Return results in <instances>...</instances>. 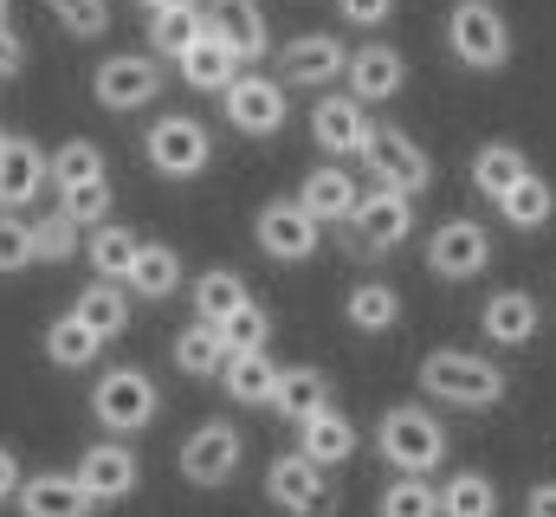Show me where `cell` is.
Listing matches in <instances>:
<instances>
[{
    "label": "cell",
    "instance_id": "24",
    "mask_svg": "<svg viewBox=\"0 0 556 517\" xmlns=\"http://www.w3.org/2000/svg\"><path fill=\"white\" fill-rule=\"evenodd\" d=\"M168 356H175V369H181V376H194V382H220V369H227V356H233V350H227L220 324L194 317V324H181V330H175Z\"/></svg>",
    "mask_w": 556,
    "mask_h": 517
},
{
    "label": "cell",
    "instance_id": "7",
    "mask_svg": "<svg viewBox=\"0 0 556 517\" xmlns=\"http://www.w3.org/2000/svg\"><path fill=\"white\" fill-rule=\"evenodd\" d=\"M356 162L376 175V188H395V194H427V188H433V162H427V149H420L408 129H395V124H369V142H363Z\"/></svg>",
    "mask_w": 556,
    "mask_h": 517
},
{
    "label": "cell",
    "instance_id": "41",
    "mask_svg": "<svg viewBox=\"0 0 556 517\" xmlns=\"http://www.w3.org/2000/svg\"><path fill=\"white\" fill-rule=\"evenodd\" d=\"M59 207L91 234V227H104L111 220V207H117V188H111V175H98V181H78V188H59Z\"/></svg>",
    "mask_w": 556,
    "mask_h": 517
},
{
    "label": "cell",
    "instance_id": "50",
    "mask_svg": "<svg viewBox=\"0 0 556 517\" xmlns=\"http://www.w3.org/2000/svg\"><path fill=\"white\" fill-rule=\"evenodd\" d=\"M137 7H168V0H137Z\"/></svg>",
    "mask_w": 556,
    "mask_h": 517
},
{
    "label": "cell",
    "instance_id": "37",
    "mask_svg": "<svg viewBox=\"0 0 556 517\" xmlns=\"http://www.w3.org/2000/svg\"><path fill=\"white\" fill-rule=\"evenodd\" d=\"M440 517H498V486L485 472L440 479Z\"/></svg>",
    "mask_w": 556,
    "mask_h": 517
},
{
    "label": "cell",
    "instance_id": "8",
    "mask_svg": "<svg viewBox=\"0 0 556 517\" xmlns=\"http://www.w3.org/2000/svg\"><path fill=\"white\" fill-rule=\"evenodd\" d=\"M253 240H260V253L278 258V265H304V258H317V247H324V220H317L298 194H278V201H266V207L253 214Z\"/></svg>",
    "mask_w": 556,
    "mask_h": 517
},
{
    "label": "cell",
    "instance_id": "23",
    "mask_svg": "<svg viewBox=\"0 0 556 517\" xmlns=\"http://www.w3.org/2000/svg\"><path fill=\"white\" fill-rule=\"evenodd\" d=\"M13 505H20V517H91V499H85L78 472H26Z\"/></svg>",
    "mask_w": 556,
    "mask_h": 517
},
{
    "label": "cell",
    "instance_id": "22",
    "mask_svg": "<svg viewBox=\"0 0 556 517\" xmlns=\"http://www.w3.org/2000/svg\"><path fill=\"white\" fill-rule=\"evenodd\" d=\"M207 39V7L201 0H168V7H149V52L155 59H181Z\"/></svg>",
    "mask_w": 556,
    "mask_h": 517
},
{
    "label": "cell",
    "instance_id": "14",
    "mask_svg": "<svg viewBox=\"0 0 556 517\" xmlns=\"http://www.w3.org/2000/svg\"><path fill=\"white\" fill-rule=\"evenodd\" d=\"M485 265H492V234H485L479 220L453 214V220H440V227L427 234V272H433V278L466 285V278H479Z\"/></svg>",
    "mask_w": 556,
    "mask_h": 517
},
{
    "label": "cell",
    "instance_id": "47",
    "mask_svg": "<svg viewBox=\"0 0 556 517\" xmlns=\"http://www.w3.org/2000/svg\"><path fill=\"white\" fill-rule=\"evenodd\" d=\"M20 65H26V39L13 33V20L0 26V78H20Z\"/></svg>",
    "mask_w": 556,
    "mask_h": 517
},
{
    "label": "cell",
    "instance_id": "45",
    "mask_svg": "<svg viewBox=\"0 0 556 517\" xmlns=\"http://www.w3.org/2000/svg\"><path fill=\"white\" fill-rule=\"evenodd\" d=\"M337 13H343L350 26H363V33H376V26H389V13H395V0H337Z\"/></svg>",
    "mask_w": 556,
    "mask_h": 517
},
{
    "label": "cell",
    "instance_id": "17",
    "mask_svg": "<svg viewBox=\"0 0 556 517\" xmlns=\"http://www.w3.org/2000/svg\"><path fill=\"white\" fill-rule=\"evenodd\" d=\"M343 85H350V98H363V104L376 111V104H389V98H402V91H408V59H402L389 39H369V46H356V52H350Z\"/></svg>",
    "mask_w": 556,
    "mask_h": 517
},
{
    "label": "cell",
    "instance_id": "39",
    "mask_svg": "<svg viewBox=\"0 0 556 517\" xmlns=\"http://www.w3.org/2000/svg\"><path fill=\"white\" fill-rule=\"evenodd\" d=\"M78 253H85V227L65 207H52V214L33 220V258L39 265H65V258H78Z\"/></svg>",
    "mask_w": 556,
    "mask_h": 517
},
{
    "label": "cell",
    "instance_id": "46",
    "mask_svg": "<svg viewBox=\"0 0 556 517\" xmlns=\"http://www.w3.org/2000/svg\"><path fill=\"white\" fill-rule=\"evenodd\" d=\"M20 486H26V466H20V453L0 440V505H13V499H20Z\"/></svg>",
    "mask_w": 556,
    "mask_h": 517
},
{
    "label": "cell",
    "instance_id": "28",
    "mask_svg": "<svg viewBox=\"0 0 556 517\" xmlns=\"http://www.w3.org/2000/svg\"><path fill=\"white\" fill-rule=\"evenodd\" d=\"M104 343H111V337H98L78 311L52 317V324H46V337H39V350H46V363H52V369H91V363L104 356Z\"/></svg>",
    "mask_w": 556,
    "mask_h": 517
},
{
    "label": "cell",
    "instance_id": "27",
    "mask_svg": "<svg viewBox=\"0 0 556 517\" xmlns=\"http://www.w3.org/2000/svg\"><path fill=\"white\" fill-rule=\"evenodd\" d=\"M72 311H78L98 337H124V330H130V317H137V291H130L124 278H98V272H91V285L78 291V304H72Z\"/></svg>",
    "mask_w": 556,
    "mask_h": 517
},
{
    "label": "cell",
    "instance_id": "19",
    "mask_svg": "<svg viewBox=\"0 0 556 517\" xmlns=\"http://www.w3.org/2000/svg\"><path fill=\"white\" fill-rule=\"evenodd\" d=\"M207 33L227 52H240V65H260L273 52V26H266L260 0H207Z\"/></svg>",
    "mask_w": 556,
    "mask_h": 517
},
{
    "label": "cell",
    "instance_id": "34",
    "mask_svg": "<svg viewBox=\"0 0 556 517\" xmlns=\"http://www.w3.org/2000/svg\"><path fill=\"white\" fill-rule=\"evenodd\" d=\"M498 214H505V227H518V234H538V227L556 214V188L538 175V168H531V175H525V181H518V188L498 201Z\"/></svg>",
    "mask_w": 556,
    "mask_h": 517
},
{
    "label": "cell",
    "instance_id": "9",
    "mask_svg": "<svg viewBox=\"0 0 556 517\" xmlns=\"http://www.w3.org/2000/svg\"><path fill=\"white\" fill-rule=\"evenodd\" d=\"M240 459H247V433H240L233 420H207V427H194V433L181 440V453H175L181 479H188V486H201V492L233 486Z\"/></svg>",
    "mask_w": 556,
    "mask_h": 517
},
{
    "label": "cell",
    "instance_id": "21",
    "mask_svg": "<svg viewBox=\"0 0 556 517\" xmlns=\"http://www.w3.org/2000/svg\"><path fill=\"white\" fill-rule=\"evenodd\" d=\"M356 446H363V433H356V420L330 401L324 414H311V420H298V453L304 459H317L324 472H337V466H350L356 459Z\"/></svg>",
    "mask_w": 556,
    "mask_h": 517
},
{
    "label": "cell",
    "instance_id": "48",
    "mask_svg": "<svg viewBox=\"0 0 556 517\" xmlns=\"http://www.w3.org/2000/svg\"><path fill=\"white\" fill-rule=\"evenodd\" d=\"M525 517H556V479L531 486V499H525Z\"/></svg>",
    "mask_w": 556,
    "mask_h": 517
},
{
    "label": "cell",
    "instance_id": "42",
    "mask_svg": "<svg viewBox=\"0 0 556 517\" xmlns=\"http://www.w3.org/2000/svg\"><path fill=\"white\" fill-rule=\"evenodd\" d=\"M220 337H227V350L240 356V350H273V317L247 298L233 317H220Z\"/></svg>",
    "mask_w": 556,
    "mask_h": 517
},
{
    "label": "cell",
    "instance_id": "6",
    "mask_svg": "<svg viewBox=\"0 0 556 517\" xmlns=\"http://www.w3.org/2000/svg\"><path fill=\"white\" fill-rule=\"evenodd\" d=\"M162 414V388L149 382L142 369H104L98 382H91V420L104 427V433H142L149 420Z\"/></svg>",
    "mask_w": 556,
    "mask_h": 517
},
{
    "label": "cell",
    "instance_id": "4",
    "mask_svg": "<svg viewBox=\"0 0 556 517\" xmlns=\"http://www.w3.org/2000/svg\"><path fill=\"white\" fill-rule=\"evenodd\" d=\"M142 155H149V168H155L162 181H194V175H207V162H214V136H207L201 117L168 111V117H155V124L142 129Z\"/></svg>",
    "mask_w": 556,
    "mask_h": 517
},
{
    "label": "cell",
    "instance_id": "13",
    "mask_svg": "<svg viewBox=\"0 0 556 517\" xmlns=\"http://www.w3.org/2000/svg\"><path fill=\"white\" fill-rule=\"evenodd\" d=\"M162 65L155 59H142V52H111L98 72H91V98H98V111H142V104H155L162 98Z\"/></svg>",
    "mask_w": 556,
    "mask_h": 517
},
{
    "label": "cell",
    "instance_id": "25",
    "mask_svg": "<svg viewBox=\"0 0 556 517\" xmlns=\"http://www.w3.org/2000/svg\"><path fill=\"white\" fill-rule=\"evenodd\" d=\"M278 369L273 350H240V356H227V369H220V394L233 401V407H273L278 394Z\"/></svg>",
    "mask_w": 556,
    "mask_h": 517
},
{
    "label": "cell",
    "instance_id": "33",
    "mask_svg": "<svg viewBox=\"0 0 556 517\" xmlns=\"http://www.w3.org/2000/svg\"><path fill=\"white\" fill-rule=\"evenodd\" d=\"M175 65H181V85H188V91H214V98H220V91H227V85L247 72V65H240V52H227L214 33H207L194 52H181Z\"/></svg>",
    "mask_w": 556,
    "mask_h": 517
},
{
    "label": "cell",
    "instance_id": "3",
    "mask_svg": "<svg viewBox=\"0 0 556 517\" xmlns=\"http://www.w3.org/2000/svg\"><path fill=\"white\" fill-rule=\"evenodd\" d=\"M446 52L466 72H505L511 65V20L492 0H453L446 13Z\"/></svg>",
    "mask_w": 556,
    "mask_h": 517
},
{
    "label": "cell",
    "instance_id": "20",
    "mask_svg": "<svg viewBox=\"0 0 556 517\" xmlns=\"http://www.w3.org/2000/svg\"><path fill=\"white\" fill-rule=\"evenodd\" d=\"M479 330H485V343H498V350H525V343H538V330H544V304L531 298V291H492L485 298V311H479Z\"/></svg>",
    "mask_w": 556,
    "mask_h": 517
},
{
    "label": "cell",
    "instance_id": "15",
    "mask_svg": "<svg viewBox=\"0 0 556 517\" xmlns=\"http://www.w3.org/2000/svg\"><path fill=\"white\" fill-rule=\"evenodd\" d=\"M343 72H350V46L337 33H291L278 46V78L298 91H330Z\"/></svg>",
    "mask_w": 556,
    "mask_h": 517
},
{
    "label": "cell",
    "instance_id": "2",
    "mask_svg": "<svg viewBox=\"0 0 556 517\" xmlns=\"http://www.w3.org/2000/svg\"><path fill=\"white\" fill-rule=\"evenodd\" d=\"M376 453L395 466V472H440L446 466V420L420 401H402L382 414L376 427Z\"/></svg>",
    "mask_w": 556,
    "mask_h": 517
},
{
    "label": "cell",
    "instance_id": "1",
    "mask_svg": "<svg viewBox=\"0 0 556 517\" xmlns=\"http://www.w3.org/2000/svg\"><path fill=\"white\" fill-rule=\"evenodd\" d=\"M420 394L440 401V407H472L479 414V407H498L511 394V376L479 350H433L420 363Z\"/></svg>",
    "mask_w": 556,
    "mask_h": 517
},
{
    "label": "cell",
    "instance_id": "11",
    "mask_svg": "<svg viewBox=\"0 0 556 517\" xmlns=\"http://www.w3.org/2000/svg\"><path fill=\"white\" fill-rule=\"evenodd\" d=\"M220 111H227V129H240V136H253V142H266L285 129L291 117V98H285V78H266V72H240L227 91H220Z\"/></svg>",
    "mask_w": 556,
    "mask_h": 517
},
{
    "label": "cell",
    "instance_id": "31",
    "mask_svg": "<svg viewBox=\"0 0 556 517\" xmlns=\"http://www.w3.org/2000/svg\"><path fill=\"white\" fill-rule=\"evenodd\" d=\"M343 317H350V330L382 337V330H395V324H402V291H395L389 278H363V285H350Z\"/></svg>",
    "mask_w": 556,
    "mask_h": 517
},
{
    "label": "cell",
    "instance_id": "12",
    "mask_svg": "<svg viewBox=\"0 0 556 517\" xmlns=\"http://www.w3.org/2000/svg\"><path fill=\"white\" fill-rule=\"evenodd\" d=\"M266 499H273L285 517H337V486L317 459L304 453H278L266 466Z\"/></svg>",
    "mask_w": 556,
    "mask_h": 517
},
{
    "label": "cell",
    "instance_id": "30",
    "mask_svg": "<svg viewBox=\"0 0 556 517\" xmlns=\"http://www.w3.org/2000/svg\"><path fill=\"white\" fill-rule=\"evenodd\" d=\"M298 201H304L324 227H343V220L356 214L363 188H356V175H350V168H311V175H304V188H298Z\"/></svg>",
    "mask_w": 556,
    "mask_h": 517
},
{
    "label": "cell",
    "instance_id": "36",
    "mask_svg": "<svg viewBox=\"0 0 556 517\" xmlns=\"http://www.w3.org/2000/svg\"><path fill=\"white\" fill-rule=\"evenodd\" d=\"M137 234L130 227H117V220H104V227H91L85 234V258H91V272L98 278H124L130 265H137Z\"/></svg>",
    "mask_w": 556,
    "mask_h": 517
},
{
    "label": "cell",
    "instance_id": "32",
    "mask_svg": "<svg viewBox=\"0 0 556 517\" xmlns=\"http://www.w3.org/2000/svg\"><path fill=\"white\" fill-rule=\"evenodd\" d=\"M330 407V376L324 369H311V363H298V369H285L278 376V394H273V414L278 420H311V414H324Z\"/></svg>",
    "mask_w": 556,
    "mask_h": 517
},
{
    "label": "cell",
    "instance_id": "38",
    "mask_svg": "<svg viewBox=\"0 0 556 517\" xmlns=\"http://www.w3.org/2000/svg\"><path fill=\"white\" fill-rule=\"evenodd\" d=\"M247 298H253V291H247V278H240V272H227V265H214V272H201V278H194V317H207V324L233 317Z\"/></svg>",
    "mask_w": 556,
    "mask_h": 517
},
{
    "label": "cell",
    "instance_id": "40",
    "mask_svg": "<svg viewBox=\"0 0 556 517\" xmlns=\"http://www.w3.org/2000/svg\"><path fill=\"white\" fill-rule=\"evenodd\" d=\"M104 175V149L91 136H72L52 149V188H78V181H98Z\"/></svg>",
    "mask_w": 556,
    "mask_h": 517
},
{
    "label": "cell",
    "instance_id": "5",
    "mask_svg": "<svg viewBox=\"0 0 556 517\" xmlns=\"http://www.w3.org/2000/svg\"><path fill=\"white\" fill-rule=\"evenodd\" d=\"M343 240L356 253L382 258V253H402L415 240V194H395V188H369L356 201V214L343 220Z\"/></svg>",
    "mask_w": 556,
    "mask_h": 517
},
{
    "label": "cell",
    "instance_id": "51",
    "mask_svg": "<svg viewBox=\"0 0 556 517\" xmlns=\"http://www.w3.org/2000/svg\"><path fill=\"white\" fill-rule=\"evenodd\" d=\"M0 142H7V129H0Z\"/></svg>",
    "mask_w": 556,
    "mask_h": 517
},
{
    "label": "cell",
    "instance_id": "49",
    "mask_svg": "<svg viewBox=\"0 0 556 517\" xmlns=\"http://www.w3.org/2000/svg\"><path fill=\"white\" fill-rule=\"evenodd\" d=\"M7 13H13V0H0V26H7Z\"/></svg>",
    "mask_w": 556,
    "mask_h": 517
},
{
    "label": "cell",
    "instance_id": "43",
    "mask_svg": "<svg viewBox=\"0 0 556 517\" xmlns=\"http://www.w3.org/2000/svg\"><path fill=\"white\" fill-rule=\"evenodd\" d=\"M52 7V20L72 33V39H104L111 33V7L104 0H46Z\"/></svg>",
    "mask_w": 556,
    "mask_h": 517
},
{
    "label": "cell",
    "instance_id": "29",
    "mask_svg": "<svg viewBox=\"0 0 556 517\" xmlns=\"http://www.w3.org/2000/svg\"><path fill=\"white\" fill-rule=\"evenodd\" d=\"M181 278H188V272H181V253H175L168 240H142V247H137V265L124 272V285L137 291L142 304H162V298H175V291H181Z\"/></svg>",
    "mask_w": 556,
    "mask_h": 517
},
{
    "label": "cell",
    "instance_id": "18",
    "mask_svg": "<svg viewBox=\"0 0 556 517\" xmlns=\"http://www.w3.org/2000/svg\"><path fill=\"white\" fill-rule=\"evenodd\" d=\"M39 188H52V149H39L33 136H7L0 142V207L20 214L39 201Z\"/></svg>",
    "mask_w": 556,
    "mask_h": 517
},
{
    "label": "cell",
    "instance_id": "16",
    "mask_svg": "<svg viewBox=\"0 0 556 517\" xmlns=\"http://www.w3.org/2000/svg\"><path fill=\"white\" fill-rule=\"evenodd\" d=\"M369 104L363 98H350V91H324L317 104H311V136H317V149L324 155H363V142H369Z\"/></svg>",
    "mask_w": 556,
    "mask_h": 517
},
{
    "label": "cell",
    "instance_id": "35",
    "mask_svg": "<svg viewBox=\"0 0 556 517\" xmlns=\"http://www.w3.org/2000/svg\"><path fill=\"white\" fill-rule=\"evenodd\" d=\"M376 517H440V486L427 472H395L376 499Z\"/></svg>",
    "mask_w": 556,
    "mask_h": 517
},
{
    "label": "cell",
    "instance_id": "44",
    "mask_svg": "<svg viewBox=\"0 0 556 517\" xmlns=\"http://www.w3.org/2000/svg\"><path fill=\"white\" fill-rule=\"evenodd\" d=\"M26 265H39V258H33V220H20V214L0 207V278H13V272H26Z\"/></svg>",
    "mask_w": 556,
    "mask_h": 517
},
{
    "label": "cell",
    "instance_id": "10",
    "mask_svg": "<svg viewBox=\"0 0 556 517\" xmlns=\"http://www.w3.org/2000/svg\"><path fill=\"white\" fill-rule=\"evenodd\" d=\"M78 486H85V499H91V512L98 505H124L130 492L142 486V459L137 446L124 440V433H104V440H91L85 453H78Z\"/></svg>",
    "mask_w": 556,
    "mask_h": 517
},
{
    "label": "cell",
    "instance_id": "26",
    "mask_svg": "<svg viewBox=\"0 0 556 517\" xmlns=\"http://www.w3.org/2000/svg\"><path fill=\"white\" fill-rule=\"evenodd\" d=\"M525 175H531V155H525L518 142H479V149H472V194H479V201L498 207Z\"/></svg>",
    "mask_w": 556,
    "mask_h": 517
}]
</instances>
